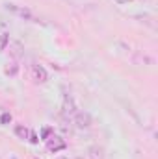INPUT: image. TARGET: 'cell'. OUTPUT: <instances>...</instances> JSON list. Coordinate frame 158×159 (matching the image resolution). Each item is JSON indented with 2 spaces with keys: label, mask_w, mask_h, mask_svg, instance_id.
<instances>
[{
  "label": "cell",
  "mask_w": 158,
  "mask_h": 159,
  "mask_svg": "<svg viewBox=\"0 0 158 159\" xmlns=\"http://www.w3.org/2000/svg\"><path fill=\"white\" fill-rule=\"evenodd\" d=\"M30 74H32V80L36 81V83H45L47 80H48V74H47V70H45V67H41V65H32V69H30Z\"/></svg>",
  "instance_id": "1"
},
{
  "label": "cell",
  "mask_w": 158,
  "mask_h": 159,
  "mask_svg": "<svg viewBox=\"0 0 158 159\" xmlns=\"http://www.w3.org/2000/svg\"><path fill=\"white\" fill-rule=\"evenodd\" d=\"M47 148H48L50 152L63 150V148H65V141H63L62 137H58V135H52V137L47 139Z\"/></svg>",
  "instance_id": "2"
},
{
  "label": "cell",
  "mask_w": 158,
  "mask_h": 159,
  "mask_svg": "<svg viewBox=\"0 0 158 159\" xmlns=\"http://www.w3.org/2000/svg\"><path fill=\"white\" fill-rule=\"evenodd\" d=\"M75 124L78 126L80 129L89 128V126H91V115H89V113H86V111L77 113V115H75Z\"/></svg>",
  "instance_id": "3"
},
{
  "label": "cell",
  "mask_w": 158,
  "mask_h": 159,
  "mask_svg": "<svg viewBox=\"0 0 158 159\" xmlns=\"http://www.w3.org/2000/svg\"><path fill=\"white\" fill-rule=\"evenodd\" d=\"M28 133H30L28 128H24V126H15V135H17L19 139H22V141L28 139Z\"/></svg>",
  "instance_id": "4"
},
{
  "label": "cell",
  "mask_w": 158,
  "mask_h": 159,
  "mask_svg": "<svg viewBox=\"0 0 158 159\" xmlns=\"http://www.w3.org/2000/svg\"><path fill=\"white\" fill-rule=\"evenodd\" d=\"M17 70H19V67H17L15 63H9V65L4 69V74H6V76H15V74H17Z\"/></svg>",
  "instance_id": "5"
},
{
  "label": "cell",
  "mask_w": 158,
  "mask_h": 159,
  "mask_svg": "<svg viewBox=\"0 0 158 159\" xmlns=\"http://www.w3.org/2000/svg\"><path fill=\"white\" fill-rule=\"evenodd\" d=\"M7 44H9V35H7V34H2V35H0V52L6 50Z\"/></svg>",
  "instance_id": "6"
},
{
  "label": "cell",
  "mask_w": 158,
  "mask_h": 159,
  "mask_svg": "<svg viewBox=\"0 0 158 159\" xmlns=\"http://www.w3.org/2000/svg\"><path fill=\"white\" fill-rule=\"evenodd\" d=\"M9 122H11V113H2L0 124H9Z\"/></svg>",
  "instance_id": "7"
},
{
  "label": "cell",
  "mask_w": 158,
  "mask_h": 159,
  "mask_svg": "<svg viewBox=\"0 0 158 159\" xmlns=\"http://www.w3.org/2000/svg\"><path fill=\"white\" fill-rule=\"evenodd\" d=\"M91 157H95V159H101L102 157V148H91Z\"/></svg>",
  "instance_id": "8"
},
{
  "label": "cell",
  "mask_w": 158,
  "mask_h": 159,
  "mask_svg": "<svg viewBox=\"0 0 158 159\" xmlns=\"http://www.w3.org/2000/svg\"><path fill=\"white\" fill-rule=\"evenodd\" d=\"M28 137H30V143H34V144L37 143V135H36L34 131H30V133H28Z\"/></svg>",
  "instance_id": "9"
},
{
  "label": "cell",
  "mask_w": 158,
  "mask_h": 159,
  "mask_svg": "<svg viewBox=\"0 0 158 159\" xmlns=\"http://www.w3.org/2000/svg\"><path fill=\"white\" fill-rule=\"evenodd\" d=\"M48 133H50V128H45V129H43V137L47 139V135H48Z\"/></svg>",
  "instance_id": "10"
},
{
  "label": "cell",
  "mask_w": 158,
  "mask_h": 159,
  "mask_svg": "<svg viewBox=\"0 0 158 159\" xmlns=\"http://www.w3.org/2000/svg\"><path fill=\"white\" fill-rule=\"evenodd\" d=\"M117 4H128V2H132V0H116Z\"/></svg>",
  "instance_id": "11"
},
{
  "label": "cell",
  "mask_w": 158,
  "mask_h": 159,
  "mask_svg": "<svg viewBox=\"0 0 158 159\" xmlns=\"http://www.w3.org/2000/svg\"><path fill=\"white\" fill-rule=\"evenodd\" d=\"M62 159H65V157H62Z\"/></svg>",
  "instance_id": "12"
}]
</instances>
